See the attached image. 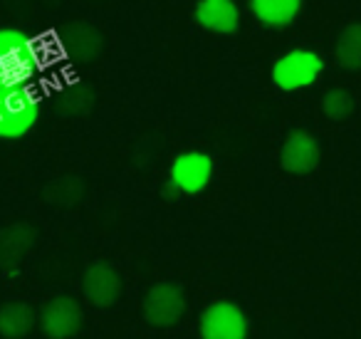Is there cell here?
Masks as SVG:
<instances>
[{
  "label": "cell",
  "mask_w": 361,
  "mask_h": 339,
  "mask_svg": "<svg viewBox=\"0 0 361 339\" xmlns=\"http://www.w3.org/2000/svg\"><path fill=\"white\" fill-rule=\"evenodd\" d=\"M60 45L72 62L90 65L104 50V37L94 25L85 20H72L60 30Z\"/></svg>",
  "instance_id": "cell-10"
},
{
  "label": "cell",
  "mask_w": 361,
  "mask_h": 339,
  "mask_svg": "<svg viewBox=\"0 0 361 339\" xmlns=\"http://www.w3.org/2000/svg\"><path fill=\"white\" fill-rule=\"evenodd\" d=\"M82 196H85V184L77 176H57L42 189V198L50 206H60V208L77 206Z\"/></svg>",
  "instance_id": "cell-17"
},
{
  "label": "cell",
  "mask_w": 361,
  "mask_h": 339,
  "mask_svg": "<svg viewBox=\"0 0 361 339\" xmlns=\"http://www.w3.org/2000/svg\"><path fill=\"white\" fill-rule=\"evenodd\" d=\"M42 70V50L35 37L18 28H0V90L32 85Z\"/></svg>",
  "instance_id": "cell-1"
},
{
  "label": "cell",
  "mask_w": 361,
  "mask_h": 339,
  "mask_svg": "<svg viewBox=\"0 0 361 339\" xmlns=\"http://www.w3.org/2000/svg\"><path fill=\"white\" fill-rule=\"evenodd\" d=\"M334 60L341 70L361 72V23H349L336 35Z\"/></svg>",
  "instance_id": "cell-16"
},
{
  "label": "cell",
  "mask_w": 361,
  "mask_h": 339,
  "mask_svg": "<svg viewBox=\"0 0 361 339\" xmlns=\"http://www.w3.org/2000/svg\"><path fill=\"white\" fill-rule=\"evenodd\" d=\"M37 327V309L27 302H6L0 307V337L25 339Z\"/></svg>",
  "instance_id": "cell-14"
},
{
  "label": "cell",
  "mask_w": 361,
  "mask_h": 339,
  "mask_svg": "<svg viewBox=\"0 0 361 339\" xmlns=\"http://www.w3.org/2000/svg\"><path fill=\"white\" fill-rule=\"evenodd\" d=\"M322 149L319 141L305 129H292L285 136L280 149V166L282 171L292 176H307L319 166Z\"/></svg>",
  "instance_id": "cell-8"
},
{
  "label": "cell",
  "mask_w": 361,
  "mask_h": 339,
  "mask_svg": "<svg viewBox=\"0 0 361 339\" xmlns=\"http://www.w3.org/2000/svg\"><path fill=\"white\" fill-rule=\"evenodd\" d=\"M247 6L260 25L270 30H282L297 20L305 0H247Z\"/></svg>",
  "instance_id": "cell-13"
},
{
  "label": "cell",
  "mask_w": 361,
  "mask_h": 339,
  "mask_svg": "<svg viewBox=\"0 0 361 339\" xmlns=\"http://www.w3.org/2000/svg\"><path fill=\"white\" fill-rule=\"evenodd\" d=\"M85 309L70 295H55L37 312V324L47 339H72L82 329Z\"/></svg>",
  "instance_id": "cell-6"
},
{
  "label": "cell",
  "mask_w": 361,
  "mask_h": 339,
  "mask_svg": "<svg viewBox=\"0 0 361 339\" xmlns=\"http://www.w3.org/2000/svg\"><path fill=\"white\" fill-rule=\"evenodd\" d=\"M37 119H40V100L30 85L0 90V139H23L35 129Z\"/></svg>",
  "instance_id": "cell-2"
},
{
  "label": "cell",
  "mask_w": 361,
  "mask_h": 339,
  "mask_svg": "<svg viewBox=\"0 0 361 339\" xmlns=\"http://www.w3.org/2000/svg\"><path fill=\"white\" fill-rule=\"evenodd\" d=\"M37 240V230L27 223H13L0 230V270L8 275H16L20 270L23 260L32 250Z\"/></svg>",
  "instance_id": "cell-11"
},
{
  "label": "cell",
  "mask_w": 361,
  "mask_h": 339,
  "mask_svg": "<svg viewBox=\"0 0 361 339\" xmlns=\"http://www.w3.org/2000/svg\"><path fill=\"white\" fill-rule=\"evenodd\" d=\"M354 109H356V102L349 90L334 87V90L324 92V97H322V112H324V117L331 121L349 119V117L354 114Z\"/></svg>",
  "instance_id": "cell-18"
},
{
  "label": "cell",
  "mask_w": 361,
  "mask_h": 339,
  "mask_svg": "<svg viewBox=\"0 0 361 339\" xmlns=\"http://www.w3.org/2000/svg\"><path fill=\"white\" fill-rule=\"evenodd\" d=\"M324 72V57L307 47H295L275 60L270 70L272 85L282 92H300L312 87Z\"/></svg>",
  "instance_id": "cell-3"
},
{
  "label": "cell",
  "mask_w": 361,
  "mask_h": 339,
  "mask_svg": "<svg viewBox=\"0 0 361 339\" xmlns=\"http://www.w3.org/2000/svg\"><path fill=\"white\" fill-rule=\"evenodd\" d=\"M193 18L203 30L216 35H233L240 28V8L235 0H198Z\"/></svg>",
  "instance_id": "cell-12"
},
{
  "label": "cell",
  "mask_w": 361,
  "mask_h": 339,
  "mask_svg": "<svg viewBox=\"0 0 361 339\" xmlns=\"http://www.w3.org/2000/svg\"><path fill=\"white\" fill-rule=\"evenodd\" d=\"M97 92L85 82H72L55 95V112L60 117H85L94 109Z\"/></svg>",
  "instance_id": "cell-15"
},
{
  "label": "cell",
  "mask_w": 361,
  "mask_h": 339,
  "mask_svg": "<svg viewBox=\"0 0 361 339\" xmlns=\"http://www.w3.org/2000/svg\"><path fill=\"white\" fill-rule=\"evenodd\" d=\"M250 324L240 304L231 299H218L208 304L198 319L201 339H247Z\"/></svg>",
  "instance_id": "cell-5"
},
{
  "label": "cell",
  "mask_w": 361,
  "mask_h": 339,
  "mask_svg": "<svg viewBox=\"0 0 361 339\" xmlns=\"http://www.w3.org/2000/svg\"><path fill=\"white\" fill-rule=\"evenodd\" d=\"M213 179V156L206 151H180L169 169V181L180 196H198L208 189Z\"/></svg>",
  "instance_id": "cell-7"
},
{
  "label": "cell",
  "mask_w": 361,
  "mask_h": 339,
  "mask_svg": "<svg viewBox=\"0 0 361 339\" xmlns=\"http://www.w3.org/2000/svg\"><path fill=\"white\" fill-rule=\"evenodd\" d=\"M82 295L92 307H111L121 297V275L116 273L114 265L97 260L82 275Z\"/></svg>",
  "instance_id": "cell-9"
},
{
  "label": "cell",
  "mask_w": 361,
  "mask_h": 339,
  "mask_svg": "<svg viewBox=\"0 0 361 339\" xmlns=\"http://www.w3.org/2000/svg\"><path fill=\"white\" fill-rule=\"evenodd\" d=\"M141 314L151 327L169 329L178 324L186 314V295L183 287L173 282H156L149 287L141 302Z\"/></svg>",
  "instance_id": "cell-4"
}]
</instances>
